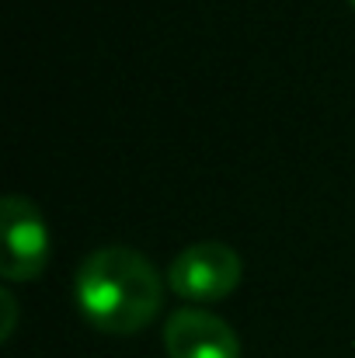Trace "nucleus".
Wrapping results in <instances>:
<instances>
[{"label": "nucleus", "mask_w": 355, "mask_h": 358, "mask_svg": "<svg viewBox=\"0 0 355 358\" xmlns=\"http://www.w3.org/2000/svg\"><path fill=\"white\" fill-rule=\"evenodd\" d=\"M0 299H4V331H0V338L7 341V338H11V331H14L18 306H14V296H11V289H4V292H0Z\"/></svg>", "instance_id": "obj_5"}, {"label": "nucleus", "mask_w": 355, "mask_h": 358, "mask_svg": "<svg viewBox=\"0 0 355 358\" xmlns=\"http://www.w3.org/2000/svg\"><path fill=\"white\" fill-rule=\"evenodd\" d=\"M349 3H352V7H355V0H349Z\"/></svg>", "instance_id": "obj_6"}, {"label": "nucleus", "mask_w": 355, "mask_h": 358, "mask_svg": "<svg viewBox=\"0 0 355 358\" xmlns=\"http://www.w3.org/2000/svg\"><path fill=\"white\" fill-rule=\"evenodd\" d=\"M244 264L230 243L220 240H202L185 247L171 268H167V285L174 296L181 299H195V303H216L227 299L240 285Z\"/></svg>", "instance_id": "obj_2"}, {"label": "nucleus", "mask_w": 355, "mask_h": 358, "mask_svg": "<svg viewBox=\"0 0 355 358\" xmlns=\"http://www.w3.org/2000/svg\"><path fill=\"white\" fill-rule=\"evenodd\" d=\"M74 299L88 324L105 334L150 327L164 303V278L146 254L132 247H98L74 278Z\"/></svg>", "instance_id": "obj_1"}, {"label": "nucleus", "mask_w": 355, "mask_h": 358, "mask_svg": "<svg viewBox=\"0 0 355 358\" xmlns=\"http://www.w3.org/2000/svg\"><path fill=\"white\" fill-rule=\"evenodd\" d=\"M167 358H240L234 327L209 310H174L164 324Z\"/></svg>", "instance_id": "obj_4"}, {"label": "nucleus", "mask_w": 355, "mask_h": 358, "mask_svg": "<svg viewBox=\"0 0 355 358\" xmlns=\"http://www.w3.org/2000/svg\"><path fill=\"white\" fill-rule=\"evenodd\" d=\"M0 223H4L0 275L7 282H28L42 275V268L49 264V230L35 202L25 195H7L0 206Z\"/></svg>", "instance_id": "obj_3"}]
</instances>
